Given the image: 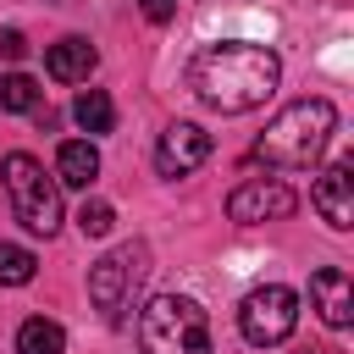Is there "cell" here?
Here are the masks:
<instances>
[{
	"instance_id": "obj_1",
	"label": "cell",
	"mask_w": 354,
	"mask_h": 354,
	"mask_svg": "<svg viewBox=\"0 0 354 354\" xmlns=\"http://www.w3.org/2000/svg\"><path fill=\"white\" fill-rule=\"evenodd\" d=\"M183 83L194 88V100H205L210 111H254L271 100V88L282 83V61L266 44L249 39H221V44H199L183 66Z\"/></svg>"
},
{
	"instance_id": "obj_2",
	"label": "cell",
	"mask_w": 354,
	"mask_h": 354,
	"mask_svg": "<svg viewBox=\"0 0 354 354\" xmlns=\"http://www.w3.org/2000/svg\"><path fill=\"white\" fill-rule=\"evenodd\" d=\"M332 127H337V105H332V100H321V94H315V100H293V105H282V111L271 116V127L254 138V160H266V166H277V171H304V166L321 160Z\"/></svg>"
},
{
	"instance_id": "obj_3",
	"label": "cell",
	"mask_w": 354,
	"mask_h": 354,
	"mask_svg": "<svg viewBox=\"0 0 354 354\" xmlns=\"http://www.w3.org/2000/svg\"><path fill=\"white\" fill-rule=\"evenodd\" d=\"M138 348L144 354H210V321L183 293H155L138 310Z\"/></svg>"
},
{
	"instance_id": "obj_4",
	"label": "cell",
	"mask_w": 354,
	"mask_h": 354,
	"mask_svg": "<svg viewBox=\"0 0 354 354\" xmlns=\"http://www.w3.org/2000/svg\"><path fill=\"white\" fill-rule=\"evenodd\" d=\"M0 177H6V194H11L17 221H22L28 232L50 238V232L61 227V183L44 177V166H39L28 149H11V155L0 160Z\"/></svg>"
},
{
	"instance_id": "obj_5",
	"label": "cell",
	"mask_w": 354,
	"mask_h": 354,
	"mask_svg": "<svg viewBox=\"0 0 354 354\" xmlns=\"http://www.w3.org/2000/svg\"><path fill=\"white\" fill-rule=\"evenodd\" d=\"M293 326H299V293L282 288V282H266V288H254V293L238 304V332H243L254 348L288 343Z\"/></svg>"
},
{
	"instance_id": "obj_6",
	"label": "cell",
	"mask_w": 354,
	"mask_h": 354,
	"mask_svg": "<svg viewBox=\"0 0 354 354\" xmlns=\"http://www.w3.org/2000/svg\"><path fill=\"white\" fill-rule=\"evenodd\" d=\"M138 271H144V249H138V243H122V249H111V254H100V260L88 266V299H94V310H100L105 321H122Z\"/></svg>"
},
{
	"instance_id": "obj_7",
	"label": "cell",
	"mask_w": 354,
	"mask_h": 354,
	"mask_svg": "<svg viewBox=\"0 0 354 354\" xmlns=\"http://www.w3.org/2000/svg\"><path fill=\"white\" fill-rule=\"evenodd\" d=\"M299 210V194L288 183H266V177H249L227 194V216L238 227H254V221H288Z\"/></svg>"
},
{
	"instance_id": "obj_8",
	"label": "cell",
	"mask_w": 354,
	"mask_h": 354,
	"mask_svg": "<svg viewBox=\"0 0 354 354\" xmlns=\"http://www.w3.org/2000/svg\"><path fill=\"white\" fill-rule=\"evenodd\" d=\"M205 160H210V133L194 127V122H171L160 133V144H155V171L160 177H188Z\"/></svg>"
},
{
	"instance_id": "obj_9",
	"label": "cell",
	"mask_w": 354,
	"mask_h": 354,
	"mask_svg": "<svg viewBox=\"0 0 354 354\" xmlns=\"http://www.w3.org/2000/svg\"><path fill=\"white\" fill-rule=\"evenodd\" d=\"M315 210H321V221L332 227V232H348L354 227V160L343 155V160H332L321 177H315Z\"/></svg>"
},
{
	"instance_id": "obj_10",
	"label": "cell",
	"mask_w": 354,
	"mask_h": 354,
	"mask_svg": "<svg viewBox=\"0 0 354 354\" xmlns=\"http://www.w3.org/2000/svg\"><path fill=\"white\" fill-rule=\"evenodd\" d=\"M310 299H315V310H321V321H326L332 332H343V326L354 321V282H348L337 266H321V271L310 277Z\"/></svg>"
},
{
	"instance_id": "obj_11",
	"label": "cell",
	"mask_w": 354,
	"mask_h": 354,
	"mask_svg": "<svg viewBox=\"0 0 354 354\" xmlns=\"http://www.w3.org/2000/svg\"><path fill=\"white\" fill-rule=\"evenodd\" d=\"M94 66H100V50H94L88 39H61V44L44 50V72H50L55 83H88Z\"/></svg>"
},
{
	"instance_id": "obj_12",
	"label": "cell",
	"mask_w": 354,
	"mask_h": 354,
	"mask_svg": "<svg viewBox=\"0 0 354 354\" xmlns=\"http://www.w3.org/2000/svg\"><path fill=\"white\" fill-rule=\"evenodd\" d=\"M94 177H100V149L88 138H66L55 149V183L61 188H88Z\"/></svg>"
},
{
	"instance_id": "obj_13",
	"label": "cell",
	"mask_w": 354,
	"mask_h": 354,
	"mask_svg": "<svg viewBox=\"0 0 354 354\" xmlns=\"http://www.w3.org/2000/svg\"><path fill=\"white\" fill-rule=\"evenodd\" d=\"M61 348H66L61 321L33 315V321H22V326H17V354H61Z\"/></svg>"
},
{
	"instance_id": "obj_14",
	"label": "cell",
	"mask_w": 354,
	"mask_h": 354,
	"mask_svg": "<svg viewBox=\"0 0 354 354\" xmlns=\"http://www.w3.org/2000/svg\"><path fill=\"white\" fill-rule=\"evenodd\" d=\"M72 116H77L83 133H111V127H116V105H111L105 88H83V94L72 100Z\"/></svg>"
},
{
	"instance_id": "obj_15",
	"label": "cell",
	"mask_w": 354,
	"mask_h": 354,
	"mask_svg": "<svg viewBox=\"0 0 354 354\" xmlns=\"http://www.w3.org/2000/svg\"><path fill=\"white\" fill-rule=\"evenodd\" d=\"M33 271H39V254L33 249L0 243V288H22V282H33Z\"/></svg>"
},
{
	"instance_id": "obj_16",
	"label": "cell",
	"mask_w": 354,
	"mask_h": 354,
	"mask_svg": "<svg viewBox=\"0 0 354 354\" xmlns=\"http://www.w3.org/2000/svg\"><path fill=\"white\" fill-rule=\"evenodd\" d=\"M39 83L28 77V72H6L0 77V111H39Z\"/></svg>"
},
{
	"instance_id": "obj_17",
	"label": "cell",
	"mask_w": 354,
	"mask_h": 354,
	"mask_svg": "<svg viewBox=\"0 0 354 354\" xmlns=\"http://www.w3.org/2000/svg\"><path fill=\"white\" fill-rule=\"evenodd\" d=\"M116 227V210L105 205V199H83V210H77V232L83 238H105Z\"/></svg>"
},
{
	"instance_id": "obj_18",
	"label": "cell",
	"mask_w": 354,
	"mask_h": 354,
	"mask_svg": "<svg viewBox=\"0 0 354 354\" xmlns=\"http://www.w3.org/2000/svg\"><path fill=\"white\" fill-rule=\"evenodd\" d=\"M0 55H6V61H22V55H28V39H22L17 28H6V33H0Z\"/></svg>"
},
{
	"instance_id": "obj_19",
	"label": "cell",
	"mask_w": 354,
	"mask_h": 354,
	"mask_svg": "<svg viewBox=\"0 0 354 354\" xmlns=\"http://www.w3.org/2000/svg\"><path fill=\"white\" fill-rule=\"evenodd\" d=\"M138 11H144L149 22H171V17H177V0H138Z\"/></svg>"
}]
</instances>
